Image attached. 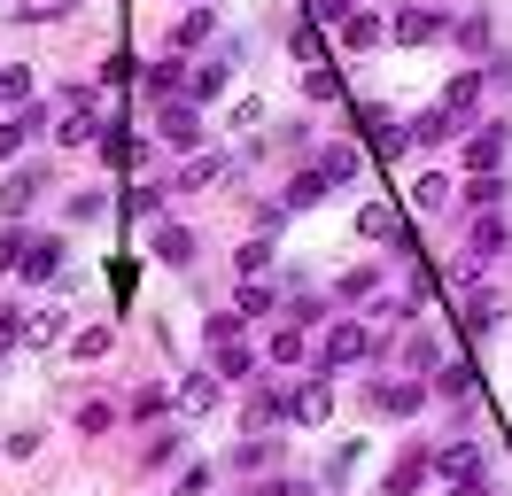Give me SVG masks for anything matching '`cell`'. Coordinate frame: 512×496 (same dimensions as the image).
Instances as JSON below:
<instances>
[{
    "label": "cell",
    "instance_id": "6da1fadb",
    "mask_svg": "<svg viewBox=\"0 0 512 496\" xmlns=\"http://www.w3.org/2000/svg\"><path fill=\"white\" fill-rule=\"evenodd\" d=\"M435 465H443L450 496H458V489H481V450H474V442H450V450H443Z\"/></svg>",
    "mask_w": 512,
    "mask_h": 496
},
{
    "label": "cell",
    "instance_id": "7a4b0ae2",
    "mask_svg": "<svg viewBox=\"0 0 512 496\" xmlns=\"http://www.w3.org/2000/svg\"><path fill=\"white\" fill-rule=\"evenodd\" d=\"M163 140L194 148V140H202V109H194V101H163Z\"/></svg>",
    "mask_w": 512,
    "mask_h": 496
},
{
    "label": "cell",
    "instance_id": "3957f363",
    "mask_svg": "<svg viewBox=\"0 0 512 496\" xmlns=\"http://www.w3.org/2000/svg\"><path fill=\"white\" fill-rule=\"evenodd\" d=\"M505 140H512V124H489V132H474V140H466V171H497Z\"/></svg>",
    "mask_w": 512,
    "mask_h": 496
},
{
    "label": "cell",
    "instance_id": "277c9868",
    "mask_svg": "<svg viewBox=\"0 0 512 496\" xmlns=\"http://www.w3.org/2000/svg\"><path fill=\"white\" fill-rule=\"evenodd\" d=\"M365 349H373V334H365V326H334V334H326V365H357Z\"/></svg>",
    "mask_w": 512,
    "mask_h": 496
},
{
    "label": "cell",
    "instance_id": "5b68a950",
    "mask_svg": "<svg viewBox=\"0 0 512 496\" xmlns=\"http://www.w3.org/2000/svg\"><path fill=\"white\" fill-rule=\"evenodd\" d=\"M419 473H427V450H404V458L388 465V481H381V496H412V489H419Z\"/></svg>",
    "mask_w": 512,
    "mask_h": 496
},
{
    "label": "cell",
    "instance_id": "8992f818",
    "mask_svg": "<svg viewBox=\"0 0 512 496\" xmlns=\"http://www.w3.org/2000/svg\"><path fill=\"white\" fill-rule=\"evenodd\" d=\"M326 411H334V388H326V380H311V388L295 396V419H303V427H326Z\"/></svg>",
    "mask_w": 512,
    "mask_h": 496
},
{
    "label": "cell",
    "instance_id": "52a82bcc",
    "mask_svg": "<svg viewBox=\"0 0 512 496\" xmlns=\"http://www.w3.org/2000/svg\"><path fill=\"white\" fill-rule=\"evenodd\" d=\"M474 101H481V70H458V78L443 86V109H450V117H466Z\"/></svg>",
    "mask_w": 512,
    "mask_h": 496
},
{
    "label": "cell",
    "instance_id": "ba28073f",
    "mask_svg": "<svg viewBox=\"0 0 512 496\" xmlns=\"http://www.w3.org/2000/svg\"><path fill=\"white\" fill-rule=\"evenodd\" d=\"M373 403H381V411H396V419H412V411H419V388H412V380H381V388H373Z\"/></svg>",
    "mask_w": 512,
    "mask_h": 496
},
{
    "label": "cell",
    "instance_id": "9c48e42d",
    "mask_svg": "<svg viewBox=\"0 0 512 496\" xmlns=\"http://www.w3.org/2000/svg\"><path fill=\"white\" fill-rule=\"evenodd\" d=\"M435 24H443L435 8H404V16H396V39H404V47H419V39H435Z\"/></svg>",
    "mask_w": 512,
    "mask_h": 496
},
{
    "label": "cell",
    "instance_id": "30bf717a",
    "mask_svg": "<svg viewBox=\"0 0 512 496\" xmlns=\"http://www.w3.org/2000/svg\"><path fill=\"white\" fill-rule=\"evenodd\" d=\"M450 132H458V117H450L443 101H435V109H427V117H419V132H412V140H419V148H443Z\"/></svg>",
    "mask_w": 512,
    "mask_h": 496
},
{
    "label": "cell",
    "instance_id": "8fae6325",
    "mask_svg": "<svg viewBox=\"0 0 512 496\" xmlns=\"http://www.w3.org/2000/svg\"><path fill=\"white\" fill-rule=\"evenodd\" d=\"M357 233H365V241H396V210H388V202H365V210H357Z\"/></svg>",
    "mask_w": 512,
    "mask_h": 496
},
{
    "label": "cell",
    "instance_id": "7c38bea8",
    "mask_svg": "<svg viewBox=\"0 0 512 496\" xmlns=\"http://www.w3.org/2000/svg\"><path fill=\"white\" fill-rule=\"evenodd\" d=\"M466 388H474V365H466V357H450V365H435V396H466Z\"/></svg>",
    "mask_w": 512,
    "mask_h": 496
},
{
    "label": "cell",
    "instance_id": "4fadbf2b",
    "mask_svg": "<svg viewBox=\"0 0 512 496\" xmlns=\"http://www.w3.org/2000/svg\"><path fill=\"white\" fill-rule=\"evenodd\" d=\"M187 93H194V101H218V93H225V62H194Z\"/></svg>",
    "mask_w": 512,
    "mask_h": 496
},
{
    "label": "cell",
    "instance_id": "5bb4252c",
    "mask_svg": "<svg viewBox=\"0 0 512 496\" xmlns=\"http://www.w3.org/2000/svg\"><path fill=\"white\" fill-rule=\"evenodd\" d=\"M55 264H63V241H32V248H24V264H16V272H24V279H47Z\"/></svg>",
    "mask_w": 512,
    "mask_h": 496
},
{
    "label": "cell",
    "instance_id": "9a60e30c",
    "mask_svg": "<svg viewBox=\"0 0 512 496\" xmlns=\"http://www.w3.org/2000/svg\"><path fill=\"white\" fill-rule=\"evenodd\" d=\"M32 194H39L32 171H24V179H8V186H0V217H24V210H32Z\"/></svg>",
    "mask_w": 512,
    "mask_h": 496
},
{
    "label": "cell",
    "instance_id": "2e32d148",
    "mask_svg": "<svg viewBox=\"0 0 512 496\" xmlns=\"http://www.w3.org/2000/svg\"><path fill=\"white\" fill-rule=\"evenodd\" d=\"M39 124H47V117H39V109H24V117H16V124H0V163H8V155L24 148V140H32Z\"/></svg>",
    "mask_w": 512,
    "mask_h": 496
},
{
    "label": "cell",
    "instance_id": "e0dca14e",
    "mask_svg": "<svg viewBox=\"0 0 512 496\" xmlns=\"http://www.w3.org/2000/svg\"><path fill=\"white\" fill-rule=\"evenodd\" d=\"M24 341H32V349L63 341V310H32V318H24Z\"/></svg>",
    "mask_w": 512,
    "mask_h": 496
},
{
    "label": "cell",
    "instance_id": "ac0fdd59",
    "mask_svg": "<svg viewBox=\"0 0 512 496\" xmlns=\"http://www.w3.org/2000/svg\"><path fill=\"white\" fill-rule=\"evenodd\" d=\"M156 256H163V264H194V233H187V225H163Z\"/></svg>",
    "mask_w": 512,
    "mask_h": 496
},
{
    "label": "cell",
    "instance_id": "d6986e66",
    "mask_svg": "<svg viewBox=\"0 0 512 496\" xmlns=\"http://www.w3.org/2000/svg\"><path fill=\"white\" fill-rule=\"evenodd\" d=\"M319 179H357V148L350 140H334V148L319 155Z\"/></svg>",
    "mask_w": 512,
    "mask_h": 496
},
{
    "label": "cell",
    "instance_id": "ffe728a7",
    "mask_svg": "<svg viewBox=\"0 0 512 496\" xmlns=\"http://www.w3.org/2000/svg\"><path fill=\"white\" fill-rule=\"evenodd\" d=\"M412 202H419V210H450V179H443V171L412 179Z\"/></svg>",
    "mask_w": 512,
    "mask_h": 496
},
{
    "label": "cell",
    "instance_id": "44dd1931",
    "mask_svg": "<svg viewBox=\"0 0 512 496\" xmlns=\"http://www.w3.org/2000/svg\"><path fill=\"white\" fill-rule=\"evenodd\" d=\"M225 171H233L225 155H202V163H187V179H179V186H194V194H202V186H218Z\"/></svg>",
    "mask_w": 512,
    "mask_h": 496
},
{
    "label": "cell",
    "instance_id": "7402d4cb",
    "mask_svg": "<svg viewBox=\"0 0 512 496\" xmlns=\"http://www.w3.org/2000/svg\"><path fill=\"white\" fill-rule=\"evenodd\" d=\"M210 31H218V16H210V8H194V16H179V31H171V39H179V47H194V39H210Z\"/></svg>",
    "mask_w": 512,
    "mask_h": 496
},
{
    "label": "cell",
    "instance_id": "603a6c76",
    "mask_svg": "<svg viewBox=\"0 0 512 496\" xmlns=\"http://www.w3.org/2000/svg\"><path fill=\"white\" fill-rule=\"evenodd\" d=\"M342 47H381V16H350V24H342Z\"/></svg>",
    "mask_w": 512,
    "mask_h": 496
},
{
    "label": "cell",
    "instance_id": "cb8c5ba5",
    "mask_svg": "<svg viewBox=\"0 0 512 496\" xmlns=\"http://www.w3.org/2000/svg\"><path fill=\"white\" fill-rule=\"evenodd\" d=\"M179 403H187V411H210V403H218V380H210V372H194L187 388H179Z\"/></svg>",
    "mask_w": 512,
    "mask_h": 496
},
{
    "label": "cell",
    "instance_id": "d4e9b609",
    "mask_svg": "<svg viewBox=\"0 0 512 496\" xmlns=\"http://www.w3.org/2000/svg\"><path fill=\"white\" fill-rule=\"evenodd\" d=\"M319 194H326V179H319V171H303V179L288 186V210H311V202H319Z\"/></svg>",
    "mask_w": 512,
    "mask_h": 496
},
{
    "label": "cell",
    "instance_id": "484cf974",
    "mask_svg": "<svg viewBox=\"0 0 512 496\" xmlns=\"http://www.w3.org/2000/svg\"><path fill=\"white\" fill-rule=\"evenodd\" d=\"M489 326H497V295H474L466 303V334H489Z\"/></svg>",
    "mask_w": 512,
    "mask_h": 496
},
{
    "label": "cell",
    "instance_id": "4316f807",
    "mask_svg": "<svg viewBox=\"0 0 512 496\" xmlns=\"http://www.w3.org/2000/svg\"><path fill=\"white\" fill-rule=\"evenodd\" d=\"M264 310H280V295H272V287H256V279H249V287H241V318H264Z\"/></svg>",
    "mask_w": 512,
    "mask_h": 496
},
{
    "label": "cell",
    "instance_id": "83f0119b",
    "mask_svg": "<svg viewBox=\"0 0 512 496\" xmlns=\"http://www.w3.org/2000/svg\"><path fill=\"white\" fill-rule=\"evenodd\" d=\"M24 248H32V233H0V272H16V264H24Z\"/></svg>",
    "mask_w": 512,
    "mask_h": 496
},
{
    "label": "cell",
    "instance_id": "f1b7e54d",
    "mask_svg": "<svg viewBox=\"0 0 512 496\" xmlns=\"http://www.w3.org/2000/svg\"><path fill=\"white\" fill-rule=\"evenodd\" d=\"M474 248H481V256H489V248H505V217H481V225H474Z\"/></svg>",
    "mask_w": 512,
    "mask_h": 496
},
{
    "label": "cell",
    "instance_id": "f546056e",
    "mask_svg": "<svg viewBox=\"0 0 512 496\" xmlns=\"http://www.w3.org/2000/svg\"><path fill=\"white\" fill-rule=\"evenodd\" d=\"M272 419H280V396H272V388H264V396H256V403H249V427H256V434H264V427H272Z\"/></svg>",
    "mask_w": 512,
    "mask_h": 496
},
{
    "label": "cell",
    "instance_id": "4dcf8cb0",
    "mask_svg": "<svg viewBox=\"0 0 512 496\" xmlns=\"http://www.w3.org/2000/svg\"><path fill=\"white\" fill-rule=\"evenodd\" d=\"M218 372H225V380H241V372H249V349H233V341H218Z\"/></svg>",
    "mask_w": 512,
    "mask_h": 496
},
{
    "label": "cell",
    "instance_id": "1f68e13d",
    "mask_svg": "<svg viewBox=\"0 0 512 496\" xmlns=\"http://www.w3.org/2000/svg\"><path fill=\"white\" fill-rule=\"evenodd\" d=\"M303 93H311V101H334V93H342V78H334V70H311V78H303Z\"/></svg>",
    "mask_w": 512,
    "mask_h": 496
},
{
    "label": "cell",
    "instance_id": "d6a6232c",
    "mask_svg": "<svg viewBox=\"0 0 512 496\" xmlns=\"http://www.w3.org/2000/svg\"><path fill=\"white\" fill-rule=\"evenodd\" d=\"M101 155H109V163H132L140 148H132V132H101Z\"/></svg>",
    "mask_w": 512,
    "mask_h": 496
},
{
    "label": "cell",
    "instance_id": "836d02e7",
    "mask_svg": "<svg viewBox=\"0 0 512 496\" xmlns=\"http://www.w3.org/2000/svg\"><path fill=\"white\" fill-rule=\"evenodd\" d=\"M466 194H474V202H497V194H505V179H497V171H474V179H466Z\"/></svg>",
    "mask_w": 512,
    "mask_h": 496
},
{
    "label": "cell",
    "instance_id": "e575fe53",
    "mask_svg": "<svg viewBox=\"0 0 512 496\" xmlns=\"http://www.w3.org/2000/svg\"><path fill=\"white\" fill-rule=\"evenodd\" d=\"M272 357H280V365H295V357H303V334H295V326H280V334H272Z\"/></svg>",
    "mask_w": 512,
    "mask_h": 496
},
{
    "label": "cell",
    "instance_id": "d590c367",
    "mask_svg": "<svg viewBox=\"0 0 512 496\" xmlns=\"http://www.w3.org/2000/svg\"><path fill=\"white\" fill-rule=\"evenodd\" d=\"M311 16L319 24H350V0H311Z\"/></svg>",
    "mask_w": 512,
    "mask_h": 496
},
{
    "label": "cell",
    "instance_id": "8d00e7d4",
    "mask_svg": "<svg viewBox=\"0 0 512 496\" xmlns=\"http://www.w3.org/2000/svg\"><path fill=\"white\" fill-rule=\"evenodd\" d=\"M8 341H24V310H16V303L0 310V349H8Z\"/></svg>",
    "mask_w": 512,
    "mask_h": 496
},
{
    "label": "cell",
    "instance_id": "74e56055",
    "mask_svg": "<svg viewBox=\"0 0 512 496\" xmlns=\"http://www.w3.org/2000/svg\"><path fill=\"white\" fill-rule=\"evenodd\" d=\"M256 496H311V481H272V489H256Z\"/></svg>",
    "mask_w": 512,
    "mask_h": 496
}]
</instances>
